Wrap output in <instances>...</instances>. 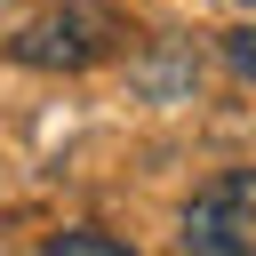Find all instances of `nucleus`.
<instances>
[{
  "label": "nucleus",
  "instance_id": "nucleus-4",
  "mask_svg": "<svg viewBox=\"0 0 256 256\" xmlns=\"http://www.w3.org/2000/svg\"><path fill=\"white\" fill-rule=\"evenodd\" d=\"M224 64H232L240 80H256V24H248V32H224Z\"/></svg>",
  "mask_w": 256,
  "mask_h": 256
},
{
  "label": "nucleus",
  "instance_id": "nucleus-3",
  "mask_svg": "<svg viewBox=\"0 0 256 256\" xmlns=\"http://www.w3.org/2000/svg\"><path fill=\"white\" fill-rule=\"evenodd\" d=\"M40 256H136L128 240H112V232H88V224H72V232H56Z\"/></svg>",
  "mask_w": 256,
  "mask_h": 256
},
{
  "label": "nucleus",
  "instance_id": "nucleus-1",
  "mask_svg": "<svg viewBox=\"0 0 256 256\" xmlns=\"http://www.w3.org/2000/svg\"><path fill=\"white\" fill-rule=\"evenodd\" d=\"M120 40H128V24H120L104 0H48V8H32V16L8 32V56L32 64V72H88V64H104Z\"/></svg>",
  "mask_w": 256,
  "mask_h": 256
},
{
  "label": "nucleus",
  "instance_id": "nucleus-2",
  "mask_svg": "<svg viewBox=\"0 0 256 256\" xmlns=\"http://www.w3.org/2000/svg\"><path fill=\"white\" fill-rule=\"evenodd\" d=\"M184 256H256V168H224L184 200Z\"/></svg>",
  "mask_w": 256,
  "mask_h": 256
}]
</instances>
